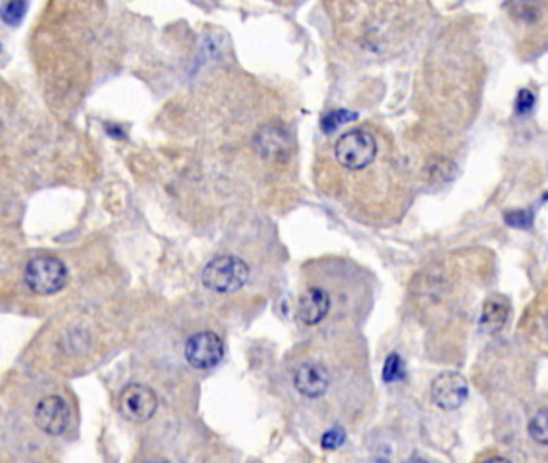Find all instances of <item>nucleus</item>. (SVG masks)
Masks as SVG:
<instances>
[{"label":"nucleus","mask_w":548,"mask_h":463,"mask_svg":"<svg viewBox=\"0 0 548 463\" xmlns=\"http://www.w3.org/2000/svg\"><path fill=\"white\" fill-rule=\"evenodd\" d=\"M249 279L247 262L237 256H217L207 262L201 280L216 293H234L243 289Z\"/></svg>","instance_id":"nucleus-1"},{"label":"nucleus","mask_w":548,"mask_h":463,"mask_svg":"<svg viewBox=\"0 0 548 463\" xmlns=\"http://www.w3.org/2000/svg\"><path fill=\"white\" fill-rule=\"evenodd\" d=\"M378 143L365 129H353L342 134L334 145V158L342 168L362 171L374 162Z\"/></svg>","instance_id":"nucleus-2"},{"label":"nucleus","mask_w":548,"mask_h":463,"mask_svg":"<svg viewBox=\"0 0 548 463\" xmlns=\"http://www.w3.org/2000/svg\"><path fill=\"white\" fill-rule=\"evenodd\" d=\"M67 282L68 268L58 258L37 256L25 268V283L34 295H55L65 289Z\"/></svg>","instance_id":"nucleus-3"},{"label":"nucleus","mask_w":548,"mask_h":463,"mask_svg":"<svg viewBox=\"0 0 548 463\" xmlns=\"http://www.w3.org/2000/svg\"><path fill=\"white\" fill-rule=\"evenodd\" d=\"M224 357V342L215 331H200L188 338L185 359L198 370L213 369Z\"/></svg>","instance_id":"nucleus-4"},{"label":"nucleus","mask_w":548,"mask_h":463,"mask_svg":"<svg viewBox=\"0 0 548 463\" xmlns=\"http://www.w3.org/2000/svg\"><path fill=\"white\" fill-rule=\"evenodd\" d=\"M120 409L131 422H147L158 409V396L150 386L134 383L121 393Z\"/></svg>","instance_id":"nucleus-5"},{"label":"nucleus","mask_w":548,"mask_h":463,"mask_svg":"<svg viewBox=\"0 0 548 463\" xmlns=\"http://www.w3.org/2000/svg\"><path fill=\"white\" fill-rule=\"evenodd\" d=\"M71 420L65 399L60 396H47L40 399L34 410V422L39 430L48 437H60Z\"/></svg>","instance_id":"nucleus-6"},{"label":"nucleus","mask_w":548,"mask_h":463,"mask_svg":"<svg viewBox=\"0 0 548 463\" xmlns=\"http://www.w3.org/2000/svg\"><path fill=\"white\" fill-rule=\"evenodd\" d=\"M469 397V383L457 374V372H446L436 376L431 384V399L435 405L441 410H455Z\"/></svg>","instance_id":"nucleus-7"},{"label":"nucleus","mask_w":548,"mask_h":463,"mask_svg":"<svg viewBox=\"0 0 548 463\" xmlns=\"http://www.w3.org/2000/svg\"><path fill=\"white\" fill-rule=\"evenodd\" d=\"M293 384L300 395L309 399L323 396L330 384L327 367L315 361L302 363L294 372Z\"/></svg>","instance_id":"nucleus-8"},{"label":"nucleus","mask_w":548,"mask_h":463,"mask_svg":"<svg viewBox=\"0 0 548 463\" xmlns=\"http://www.w3.org/2000/svg\"><path fill=\"white\" fill-rule=\"evenodd\" d=\"M332 308V298L321 287H311L298 300V317L306 325H317L328 316Z\"/></svg>","instance_id":"nucleus-9"},{"label":"nucleus","mask_w":548,"mask_h":463,"mask_svg":"<svg viewBox=\"0 0 548 463\" xmlns=\"http://www.w3.org/2000/svg\"><path fill=\"white\" fill-rule=\"evenodd\" d=\"M509 304L501 298H489L484 302L481 314V327L488 333L501 331L509 321Z\"/></svg>","instance_id":"nucleus-10"},{"label":"nucleus","mask_w":548,"mask_h":463,"mask_svg":"<svg viewBox=\"0 0 548 463\" xmlns=\"http://www.w3.org/2000/svg\"><path fill=\"white\" fill-rule=\"evenodd\" d=\"M529 437L535 443L548 446V410H539L528 425Z\"/></svg>","instance_id":"nucleus-11"},{"label":"nucleus","mask_w":548,"mask_h":463,"mask_svg":"<svg viewBox=\"0 0 548 463\" xmlns=\"http://www.w3.org/2000/svg\"><path fill=\"white\" fill-rule=\"evenodd\" d=\"M26 14V0H10L4 5L2 20L10 26H16Z\"/></svg>","instance_id":"nucleus-12"},{"label":"nucleus","mask_w":548,"mask_h":463,"mask_svg":"<svg viewBox=\"0 0 548 463\" xmlns=\"http://www.w3.org/2000/svg\"><path fill=\"white\" fill-rule=\"evenodd\" d=\"M402 376H404L402 359L397 354H391L385 363L383 378H385V382H395V380H401Z\"/></svg>","instance_id":"nucleus-13"},{"label":"nucleus","mask_w":548,"mask_h":463,"mask_svg":"<svg viewBox=\"0 0 548 463\" xmlns=\"http://www.w3.org/2000/svg\"><path fill=\"white\" fill-rule=\"evenodd\" d=\"M346 439V433L342 426H334L321 437V447L327 450L338 449Z\"/></svg>","instance_id":"nucleus-14"},{"label":"nucleus","mask_w":548,"mask_h":463,"mask_svg":"<svg viewBox=\"0 0 548 463\" xmlns=\"http://www.w3.org/2000/svg\"><path fill=\"white\" fill-rule=\"evenodd\" d=\"M355 114L349 113V111H334V113H330L323 118V121H321V126L323 129L330 132V131H334V129L338 128V126H342L344 122L351 121V120H354Z\"/></svg>","instance_id":"nucleus-15"},{"label":"nucleus","mask_w":548,"mask_h":463,"mask_svg":"<svg viewBox=\"0 0 548 463\" xmlns=\"http://www.w3.org/2000/svg\"><path fill=\"white\" fill-rule=\"evenodd\" d=\"M535 97L529 92L528 89H522L516 99V110L520 114L531 113V110L534 108Z\"/></svg>","instance_id":"nucleus-16"},{"label":"nucleus","mask_w":548,"mask_h":463,"mask_svg":"<svg viewBox=\"0 0 548 463\" xmlns=\"http://www.w3.org/2000/svg\"><path fill=\"white\" fill-rule=\"evenodd\" d=\"M507 222L513 227L526 228L532 222V216L529 215L528 211H515L507 216Z\"/></svg>","instance_id":"nucleus-17"},{"label":"nucleus","mask_w":548,"mask_h":463,"mask_svg":"<svg viewBox=\"0 0 548 463\" xmlns=\"http://www.w3.org/2000/svg\"><path fill=\"white\" fill-rule=\"evenodd\" d=\"M545 323H547V330H548V316H547V322H545Z\"/></svg>","instance_id":"nucleus-18"}]
</instances>
